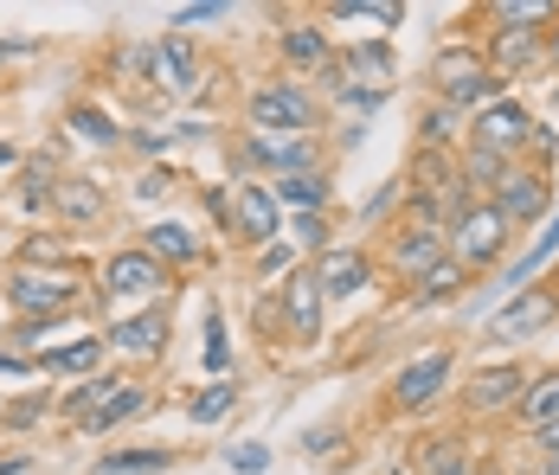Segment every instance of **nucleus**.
I'll return each instance as SVG.
<instances>
[{
	"mask_svg": "<svg viewBox=\"0 0 559 475\" xmlns=\"http://www.w3.org/2000/svg\"><path fill=\"white\" fill-rule=\"evenodd\" d=\"M501 245H508V218H501L495 200L457 212V264H495Z\"/></svg>",
	"mask_w": 559,
	"mask_h": 475,
	"instance_id": "f257e3e1",
	"label": "nucleus"
},
{
	"mask_svg": "<svg viewBox=\"0 0 559 475\" xmlns=\"http://www.w3.org/2000/svg\"><path fill=\"white\" fill-rule=\"evenodd\" d=\"M251 123H258L264 136H309L315 103H309L296 84H277V90H258V97H251Z\"/></svg>",
	"mask_w": 559,
	"mask_h": 475,
	"instance_id": "f03ea898",
	"label": "nucleus"
},
{
	"mask_svg": "<svg viewBox=\"0 0 559 475\" xmlns=\"http://www.w3.org/2000/svg\"><path fill=\"white\" fill-rule=\"evenodd\" d=\"M7 302L20 315H65L71 309V283L65 276H39V271H20L7 283Z\"/></svg>",
	"mask_w": 559,
	"mask_h": 475,
	"instance_id": "7ed1b4c3",
	"label": "nucleus"
},
{
	"mask_svg": "<svg viewBox=\"0 0 559 475\" xmlns=\"http://www.w3.org/2000/svg\"><path fill=\"white\" fill-rule=\"evenodd\" d=\"M554 289H521V296H508L501 309H495V335H541L547 322H554Z\"/></svg>",
	"mask_w": 559,
	"mask_h": 475,
	"instance_id": "20e7f679",
	"label": "nucleus"
},
{
	"mask_svg": "<svg viewBox=\"0 0 559 475\" xmlns=\"http://www.w3.org/2000/svg\"><path fill=\"white\" fill-rule=\"evenodd\" d=\"M103 283H110L116 296H154V289H167V271H161V258H148V251H116L110 271H103Z\"/></svg>",
	"mask_w": 559,
	"mask_h": 475,
	"instance_id": "39448f33",
	"label": "nucleus"
},
{
	"mask_svg": "<svg viewBox=\"0 0 559 475\" xmlns=\"http://www.w3.org/2000/svg\"><path fill=\"white\" fill-rule=\"evenodd\" d=\"M283 309H289V328L302 340L322 335V283H315V271H289V283H283Z\"/></svg>",
	"mask_w": 559,
	"mask_h": 475,
	"instance_id": "423d86ee",
	"label": "nucleus"
},
{
	"mask_svg": "<svg viewBox=\"0 0 559 475\" xmlns=\"http://www.w3.org/2000/svg\"><path fill=\"white\" fill-rule=\"evenodd\" d=\"M148 65L161 71V84H167V90H194V84H200V59H194L187 33L154 39V46H148Z\"/></svg>",
	"mask_w": 559,
	"mask_h": 475,
	"instance_id": "0eeeda50",
	"label": "nucleus"
},
{
	"mask_svg": "<svg viewBox=\"0 0 559 475\" xmlns=\"http://www.w3.org/2000/svg\"><path fill=\"white\" fill-rule=\"evenodd\" d=\"M444 379H450V353H424V360H412V366L393 379V399H399V405H431V399L444 392Z\"/></svg>",
	"mask_w": 559,
	"mask_h": 475,
	"instance_id": "6e6552de",
	"label": "nucleus"
},
{
	"mask_svg": "<svg viewBox=\"0 0 559 475\" xmlns=\"http://www.w3.org/2000/svg\"><path fill=\"white\" fill-rule=\"evenodd\" d=\"M315 283H322V296H360V289L373 283V264H367L360 251H322Z\"/></svg>",
	"mask_w": 559,
	"mask_h": 475,
	"instance_id": "1a4fd4ad",
	"label": "nucleus"
},
{
	"mask_svg": "<svg viewBox=\"0 0 559 475\" xmlns=\"http://www.w3.org/2000/svg\"><path fill=\"white\" fill-rule=\"evenodd\" d=\"M476 129H483V141H476V148H489V154H501V148L527 141V129H534V123H527V110H521V103H489Z\"/></svg>",
	"mask_w": 559,
	"mask_h": 475,
	"instance_id": "9d476101",
	"label": "nucleus"
},
{
	"mask_svg": "<svg viewBox=\"0 0 559 475\" xmlns=\"http://www.w3.org/2000/svg\"><path fill=\"white\" fill-rule=\"evenodd\" d=\"M238 232L251 245H271L277 238V193H264V187L245 180V193H238Z\"/></svg>",
	"mask_w": 559,
	"mask_h": 475,
	"instance_id": "9b49d317",
	"label": "nucleus"
},
{
	"mask_svg": "<svg viewBox=\"0 0 559 475\" xmlns=\"http://www.w3.org/2000/svg\"><path fill=\"white\" fill-rule=\"evenodd\" d=\"M251 161L283 167V174H309L315 148H309V136H251Z\"/></svg>",
	"mask_w": 559,
	"mask_h": 475,
	"instance_id": "f8f14e48",
	"label": "nucleus"
},
{
	"mask_svg": "<svg viewBox=\"0 0 559 475\" xmlns=\"http://www.w3.org/2000/svg\"><path fill=\"white\" fill-rule=\"evenodd\" d=\"M495 205H501L508 225H514V218H541V212H547V187H541L534 174H508V180L495 187Z\"/></svg>",
	"mask_w": 559,
	"mask_h": 475,
	"instance_id": "ddd939ff",
	"label": "nucleus"
},
{
	"mask_svg": "<svg viewBox=\"0 0 559 475\" xmlns=\"http://www.w3.org/2000/svg\"><path fill=\"white\" fill-rule=\"evenodd\" d=\"M148 258H161V264H194V258H200V238H194L187 225L161 218V225H148Z\"/></svg>",
	"mask_w": 559,
	"mask_h": 475,
	"instance_id": "4468645a",
	"label": "nucleus"
},
{
	"mask_svg": "<svg viewBox=\"0 0 559 475\" xmlns=\"http://www.w3.org/2000/svg\"><path fill=\"white\" fill-rule=\"evenodd\" d=\"M393 264H399L406 276H431L437 264H444V232H412V238H399Z\"/></svg>",
	"mask_w": 559,
	"mask_h": 475,
	"instance_id": "2eb2a0df",
	"label": "nucleus"
},
{
	"mask_svg": "<svg viewBox=\"0 0 559 475\" xmlns=\"http://www.w3.org/2000/svg\"><path fill=\"white\" fill-rule=\"evenodd\" d=\"M495 84H501V77H495V71H483V65H444V103H450V110H457V103H476V97H495Z\"/></svg>",
	"mask_w": 559,
	"mask_h": 475,
	"instance_id": "dca6fc26",
	"label": "nucleus"
},
{
	"mask_svg": "<svg viewBox=\"0 0 559 475\" xmlns=\"http://www.w3.org/2000/svg\"><path fill=\"white\" fill-rule=\"evenodd\" d=\"M521 386H527V379H521L514 366H489V373H483V379L470 386V405H476V411L514 405V399H521Z\"/></svg>",
	"mask_w": 559,
	"mask_h": 475,
	"instance_id": "f3484780",
	"label": "nucleus"
},
{
	"mask_svg": "<svg viewBox=\"0 0 559 475\" xmlns=\"http://www.w3.org/2000/svg\"><path fill=\"white\" fill-rule=\"evenodd\" d=\"M141 405H148V392H141V386H123L103 411H90V417H84V437H110V430H116L123 417H136Z\"/></svg>",
	"mask_w": 559,
	"mask_h": 475,
	"instance_id": "a211bd4d",
	"label": "nucleus"
},
{
	"mask_svg": "<svg viewBox=\"0 0 559 475\" xmlns=\"http://www.w3.org/2000/svg\"><path fill=\"white\" fill-rule=\"evenodd\" d=\"M161 340H167V322H161V315H136V322H123V328L110 335V347H116V353H154Z\"/></svg>",
	"mask_w": 559,
	"mask_h": 475,
	"instance_id": "6ab92c4d",
	"label": "nucleus"
},
{
	"mask_svg": "<svg viewBox=\"0 0 559 475\" xmlns=\"http://www.w3.org/2000/svg\"><path fill=\"white\" fill-rule=\"evenodd\" d=\"M277 200L296 205V212H322V205H328V180H322V174H283Z\"/></svg>",
	"mask_w": 559,
	"mask_h": 475,
	"instance_id": "aec40b11",
	"label": "nucleus"
},
{
	"mask_svg": "<svg viewBox=\"0 0 559 475\" xmlns=\"http://www.w3.org/2000/svg\"><path fill=\"white\" fill-rule=\"evenodd\" d=\"M97 353H103V335H84V340H71V347L39 353V366L46 373H84V366H97Z\"/></svg>",
	"mask_w": 559,
	"mask_h": 475,
	"instance_id": "412c9836",
	"label": "nucleus"
},
{
	"mask_svg": "<svg viewBox=\"0 0 559 475\" xmlns=\"http://www.w3.org/2000/svg\"><path fill=\"white\" fill-rule=\"evenodd\" d=\"M161 470H174L167 450H123V457H103L97 463V475H161Z\"/></svg>",
	"mask_w": 559,
	"mask_h": 475,
	"instance_id": "4be33fe9",
	"label": "nucleus"
},
{
	"mask_svg": "<svg viewBox=\"0 0 559 475\" xmlns=\"http://www.w3.org/2000/svg\"><path fill=\"white\" fill-rule=\"evenodd\" d=\"M283 59H289V65H328V39H322L315 26H289V33H283Z\"/></svg>",
	"mask_w": 559,
	"mask_h": 475,
	"instance_id": "5701e85b",
	"label": "nucleus"
},
{
	"mask_svg": "<svg viewBox=\"0 0 559 475\" xmlns=\"http://www.w3.org/2000/svg\"><path fill=\"white\" fill-rule=\"evenodd\" d=\"M52 200L65 205L71 218H90V212L103 205V193H97V180H59V187H52Z\"/></svg>",
	"mask_w": 559,
	"mask_h": 475,
	"instance_id": "b1692460",
	"label": "nucleus"
},
{
	"mask_svg": "<svg viewBox=\"0 0 559 475\" xmlns=\"http://www.w3.org/2000/svg\"><path fill=\"white\" fill-rule=\"evenodd\" d=\"M521 411H527V417H534V424L547 430V424L559 417V373H547V379H541L534 392H521Z\"/></svg>",
	"mask_w": 559,
	"mask_h": 475,
	"instance_id": "393cba45",
	"label": "nucleus"
},
{
	"mask_svg": "<svg viewBox=\"0 0 559 475\" xmlns=\"http://www.w3.org/2000/svg\"><path fill=\"white\" fill-rule=\"evenodd\" d=\"M123 386H129V379H84V386H77V392L65 399V411H84V417H90V411L110 405V399H116Z\"/></svg>",
	"mask_w": 559,
	"mask_h": 475,
	"instance_id": "a878e982",
	"label": "nucleus"
},
{
	"mask_svg": "<svg viewBox=\"0 0 559 475\" xmlns=\"http://www.w3.org/2000/svg\"><path fill=\"white\" fill-rule=\"evenodd\" d=\"M71 129H77L84 141H97V148H110V141H116V123H110L103 110H71Z\"/></svg>",
	"mask_w": 559,
	"mask_h": 475,
	"instance_id": "bb28decb",
	"label": "nucleus"
},
{
	"mask_svg": "<svg viewBox=\"0 0 559 475\" xmlns=\"http://www.w3.org/2000/svg\"><path fill=\"white\" fill-rule=\"evenodd\" d=\"M348 65L360 71L367 84H380V77L393 71V52H386V46H353V59H348Z\"/></svg>",
	"mask_w": 559,
	"mask_h": 475,
	"instance_id": "cd10ccee",
	"label": "nucleus"
},
{
	"mask_svg": "<svg viewBox=\"0 0 559 475\" xmlns=\"http://www.w3.org/2000/svg\"><path fill=\"white\" fill-rule=\"evenodd\" d=\"M232 405H238V392H232V386H212V392L194 399V424H212V417H225Z\"/></svg>",
	"mask_w": 559,
	"mask_h": 475,
	"instance_id": "c85d7f7f",
	"label": "nucleus"
},
{
	"mask_svg": "<svg viewBox=\"0 0 559 475\" xmlns=\"http://www.w3.org/2000/svg\"><path fill=\"white\" fill-rule=\"evenodd\" d=\"M554 251H559V225H547V238H541V245H534V251H527V258H521L514 271H508V283H521V276H534L541 264H547V258H554Z\"/></svg>",
	"mask_w": 559,
	"mask_h": 475,
	"instance_id": "c756f323",
	"label": "nucleus"
},
{
	"mask_svg": "<svg viewBox=\"0 0 559 475\" xmlns=\"http://www.w3.org/2000/svg\"><path fill=\"white\" fill-rule=\"evenodd\" d=\"M335 13H341V20H386V26L399 20V7H386V0H341Z\"/></svg>",
	"mask_w": 559,
	"mask_h": 475,
	"instance_id": "7c9ffc66",
	"label": "nucleus"
},
{
	"mask_svg": "<svg viewBox=\"0 0 559 475\" xmlns=\"http://www.w3.org/2000/svg\"><path fill=\"white\" fill-rule=\"evenodd\" d=\"M470 174H476L483 187H501V180H508V161L489 154V148H476V154H470Z\"/></svg>",
	"mask_w": 559,
	"mask_h": 475,
	"instance_id": "2f4dec72",
	"label": "nucleus"
},
{
	"mask_svg": "<svg viewBox=\"0 0 559 475\" xmlns=\"http://www.w3.org/2000/svg\"><path fill=\"white\" fill-rule=\"evenodd\" d=\"M450 289H463V264H450V258H444L437 271L424 276V302H431V296H450Z\"/></svg>",
	"mask_w": 559,
	"mask_h": 475,
	"instance_id": "473e14b6",
	"label": "nucleus"
},
{
	"mask_svg": "<svg viewBox=\"0 0 559 475\" xmlns=\"http://www.w3.org/2000/svg\"><path fill=\"white\" fill-rule=\"evenodd\" d=\"M296 245L328 251V225H322V212H302V218H296Z\"/></svg>",
	"mask_w": 559,
	"mask_h": 475,
	"instance_id": "72a5a7b5",
	"label": "nucleus"
},
{
	"mask_svg": "<svg viewBox=\"0 0 559 475\" xmlns=\"http://www.w3.org/2000/svg\"><path fill=\"white\" fill-rule=\"evenodd\" d=\"M424 136H431V141H450V136H457V110H450V103H437V110L424 116Z\"/></svg>",
	"mask_w": 559,
	"mask_h": 475,
	"instance_id": "f704fd0d",
	"label": "nucleus"
},
{
	"mask_svg": "<svg viewBox=\"0 0 559 475\" xmlns=\"http://www.w3.org/2000/svg\"><path fill=\"white\" fill-rule=\"evenodd\" d=\"M264 463H271V450H264V443H238V450H232V470H245V475H258Z\"/></svg>",
	"mask_w": 559,
	"mask_h": 475,
	"instance_id": "c9c22d12",
	"label": "nucleus"
},
{
	"mask_svg": "<svg viewBox=\"0 0 559 475\" xmlns=\"http://www.w3.org/2000/svg\"><path fill=\"white\" fill-rule=\"evenodd\" d=\"M207 20H225V7H219V0H207V7H181V13H174V26H181V33H187V26H207Z\"/></svg>",
	"mask_w": 559,
	"mask_h": 475,
	"instance_id": "e433bc0d",
	"label": "nucleus"
},
{
	"mask_svg": "<svg viewBox=\"0 0 559 475\" xmlns=\"http://www.w3.org/2000/svg\"><path fill=\"white\" fill-rule=\"evenodd\" d=\"M431 475H470V463H463L450 443H437V450H431Z\"/></svg>",
	"mask_w": 559,
	"mask_h": 475,
	"instance_id": "4c0bfd02",
	"label": "nucleus"
},
{
	"mask_svg": "<svg viewBox=\"0 0 559 475\" xmlns=\"http://www.w3.org/2000/svg\"><path fill=\"white\" fill-rule=\"evenodd\" d=\"M167 180H174V174H141V180H136V200H161V193H167Z\"/></svg>",
	"mask_w": 559,
	"mask_h": 475,
	"instance_id": "58836bf2",
	"label": "nucleus"
},
{
	"mask_svg": "<svg viewBox=\"0 0 559 475\" xmlns=\"http://www.w3.org/2000/svg\"><path fill=\"white\" fill-rule=\"evenodd\" d=\"M258 271H264V276L289 271V251H283V245H271V251H264V264H258Z\"/></svg>",
	"mask_w": 559,
	"mask_h": 475,
	"instance_id": "ea45409f",
	"label": "nucleus"
},
{
	"mask_svg": "<svg viewBox=\"0 0 559 475\" xmlns=\"http://www.w3.org/2000/svg\"><path fill=\"white\" fill-rule=\"evenodd\" d=\"M26 366H39V360H20V353H0V373H26Z\"/></svg>",
	"mask_w": 559,
	"mask_h": 475,
	"instance_id": "a19ab883",
	"label": "nucleus"
},
{
	"mask_svg": "<svg viewBox=\"0 0 559 475\" xmlns=\"http://www.w3.org/2000/svg\"><path fill=\"white\" fill-rule=\"evenodd\" d=\"M541 450H547V457H559V417L547 424V430H541Z\"/></svg>",
	"mask_w": 559,
	"mask_h": 475,
	"instance_id": "79ce46f5",
	"label": "nucleus"
},
{
	"mask_svg": "<svg viewBox=\"0 0 559 475\" xmlns=\"http://www.w3.org/2000/svg\"><path fill=\"white\" fill-rule=\"evenodd\" d=\"M7 167H13V148H7V141H0V174H7Z\"/></svg>",
	"mask_w": 559,
	"mask_h": 475,
	"instance_id": "37998d69",
	"label": "nucleus"
},
{
	"mask_svg": "<svg viewBox=\"0 0 559 475\" xmlns=\"http://www.w3.org/2000/svg\"><path fill=\"white\" fill-rule=\"evenodd\" d=\"M547 475H559V457H554V463H547Z\"/></svg>",
	"mask_w": 559,
	"mask_h": 475,
	"instance_id": "c03bdc74",
	"label": "nucleus"
}]
</instances>
